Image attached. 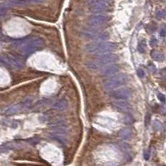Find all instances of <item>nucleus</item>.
<instances>
[{"instance_id": "1", "label": "nucleus", "mask_w": 166, "mask_h": 166, "mask_svg": "<svg viewBox=\"0 0 166 166\" xmlns=\"http://www.w3.org/2000/svg\"><path fill=\"white\" fill-rule=\"evenodd\" d=\"M14 48H20V54L22 58H27L34 51H38L44 46V41L40 38H27L15 40L12 42Z\"/></svg>"}, {"instance_id": "2", "label": "nucleus", "mask_w": 166, "mask_h": 166, "mask_svg": "<svg viewBox=\"0 0 166 166\" xmlns=\"http://www.w3.org/2000/svg\"><path fill=\"white\" fill-rule=\"evenodd\" d=\"M117 47V44L110 42H96L94 43L86 45L85 50L91 54H102L105 52H111L115 51Z\"/></svg>"}, {"instance_id": "3", "label": "nucleus", "mask_w": 166, "mask_h": 166, "mask_svg": "<svg viewBox=\"0 0 166 166\" xmlns=\"http://www.w3.org/2000/svg\"><path fill=\"white\" fill-rule=\"evenodd\" d=\"M128 81V76L124 73L115 74L111 76L109 79H107L104 83H103V87L105 90L107 91H112L120 87H122L125 85Z\"/></svg>"}, {"instance_id": "4", "label": "nucleus", "mask_w": 166, "mask_h": 166, "mask_svg": "<svg viewBox=\"0 0 166 166\" xmlns=\"http://www.w3.org/2000/svg\"><path fill=\"white\" fill-rule=\"evenodd\" d=\"M0 60L2 61L3 65L12 67L15 70H21L24 67V62L13 55L0 56Z\"/></svg>"}, {"instance_id": "5", "label": "nucleus", "mask_w": 166, "mask_h": 166, "mask_svg": "<svg viewBox=\"0 0 166 166\" xmlns=\"http://www.w3.org/2000/svg\"><path fill=\"white\" fill-rule=\"evenodd\" d=\"M132 96V91L127 87H121L112 90L111 96L115 99L119 100H128Z\"/></svg>"}, {"instance_id": "6", "label": "nucleus", "mask_w": 166, "mask_h": 166, "mask_svg": "<svg viewBox=\"0 0 166 166\" xmlns=\"http://www.w3.org/2000/svg\"><path fill=\"white\" fill-rule=\"evenodd\" d=\"M87 4L92 13H103L107 9L106 4L103 0H87Z\"/></svg>"}, {"instance_id": "7", "label": "nucleus", "mask_w": 166, "mask_h": 166, "mask_svg": "<svg viewBox=\"0 0 166 166\" xmlns=\"http://www.w3.org/2000/svg\"><path fill=\"white\" fill-rule=\"evenodd\" d=\"M117 60V56L116 54L111 52H105L102 54H99L96 61L98 62L102 67L103 65L108 64V63H113Z\"/></svg>"}, {"instance_id": "8", "label": "nucleus", "mask_w": 166, "mask_h": 166, "mask_svg": "<svg viewBox=\"0 0 166 166\" xmlns=\"http://www.w3.org/2000/svg\"><path fill=\"white\" fill-rule=\"evenodd\" d=\"M108 21V18L106 16L102 15V14H93L90 16L89 18V23L92 27H98L102 26L106 23Z\"/></svg>"}, {"instance_id": "9", "label": "nucleus", "mask_w": 166, "mask_h": 166, "mask_svg": "<svg viewBox=\"0 0 166 166\" xmlns=\"http://www.w3.org/2000/svg\"><path fill=\"white\" fill-rule=\"evenodd\" d=\"M119 67L116 64L114 63H108L105 65H103L101 68V74L105 76H113L118 72Z\"/></svg>"}, {"instance_id": "10", "label": "nucleus", "mask_w": 166, "mask_h": 166, "mask_svg": "<svg viewBox=\"0 0 166 166\" xmlns=\"http://www.w3.org/2000/svg\"><path fill=\"white\" fill-rule=\"evenodd\" d=\"M50 137L51 139L55 140V141L60 142L62 145H65L67 143V138H66V134L62 130H53L49 134Z\"/></svg>"}, {"instance_id": "11", "label": "nucleus", "mask_w": 166, "mask_h": 166, "mask_svg": "<svg viewBox=\"0 0 166 166\" xmlns=\"http://www.w3.org/2000/svg\"><path fill=\"white\" fill-rule=\"evenodd\" d=\"M116 101L113 102V105L116 108L117 110H121V111H125V112H128L129 110H130V105L127 101H125V100H119V99H116Z\"/></svg>"}, {"instance_id": "12", "label": "nucleus", "mask_w": 166, "mask_h": 166, "mask_svg": "<svg viewBox=\"0 0 166 166\" xmlns=\"http://www.w3.org/2000/svg\"><path fill=\"white\" fill-rule=\"evenodd\" d=\"M67 106H68V101H67V100L65 99V98L61 99V100H59V101H56L52 105L54 110H60V111L66 110V109L67 108Z\"/></svg>"}, {"instance_id": "13", "label": "nucleus", "mask_w": 166, "mask_h": 166, "mask_svg": "<svg viewBox=\"0 0 166 166\" xmlns=\"http://www.w3.org/2000/svg\"><path fill=\"white\" fill-rule=\"evenodd\" d=\"M31 0H8L7 1V6L12 7V6H23L28 4V2Z\"/></svg>"}, {"instance_id": "14", "label": "nucleus", "mask_w": 166, "mask_h": 166, "mask_svg": "<svg viewBox=\"0 0 166 166\" xmlns=\"http://www.w3.org/2000/svg\"><path fill=\"white\" fill-rule=\"evenodd\" d=\"M22 107H21V104H15V105H13L8 109V110L5 111V114L7 116H12V115H15L18 112V111L21 110Z\"/></svg>"}, {"instance_id": "15", "label": "nucleus", "mask_w": 166, "mask_h": 166, "mask_svg": "<svg viewBox=\"0 0 166 166\" xmlns=\"http://www.w3.org/2000/svg\"><path fill=\"white\" fill-rule=\"evenodd\" d=\"M132 136V131L129 128H125L120 132V138L124 141H129Z\"/></svg>"}, {"instance_id": "16", "label": "nucleus", "mask_w": 166, "mask_h": 166, "mask_svg": "<svg viewBox=\"0 0 166 166\" xmlns=\"http://www.w3.org/2000/svg\"><path fill=\"white\" fill-rule=\"evenodd\" d=\"M151 58H152L154 61L157 62H162L164 60V56L162 52L159 51H151Z\"/></svg>"}, {"instance_id": "17", "label": "nucleus", "mask_w": 166, "mask_h": 166, "mask_svg": "<svg viewBox=\"0 0 166 166\" xmlns=\"http://www.w3.org/2000/svg\"><path fill=\"white\" fill-rule=\"evenodd\" d=\"M86 66L87 67V68H89L91 70H94V71L98 70L99 68L101 67V66L96 61H88L87 63H86Z\"/></svg>"}, {"instance_id": "18", "label": "nucleus", "mask_w": 166, "mask_h": 166, "mask_svg": "<svg viewBox=\"0 0 166 166\" xmlns=\"http://www.w3.org/2000/svg\"><path fill=\"white\" fill-rule=\"evenodd\" d=\"M162 127H163V125H162V124L159 121H157V120L154 121V130H161Z\"/></svg>"}, {"instance_id": "19", "label": "nucleus", "mask_w": 166, "mask_h": 166, "mask_svg": "<svg viewBox=\"0 0 166 166\" xmlns=\"http://www.w3.org/2000/svg\"><path fill=\"white\" fill-rule=\"evenodd\" d=\"M145 47H146V44H145V40H143V41L141 42V43H140V45H139V51L140 52H141V53L145 52Z\"/></svg>"}, {"instance_id": "20", "label": "nucleus", "mask_w": 166, "mask_h": 166, "mask_svg": "<svg viewBox=\"0 0 166 166\" xmlns=\"http://www.w3.org/2000/svg\"><path fill=\"white\" fill-rule=\"evenodd\" d=\"M156 18L158 19H162L164 18L165 14H164V10H158L155 13Z\"/></svg>"}, {"instance_id": "21", "label": "nucleus", "mask_w": 166, "mask_h": 166, "mask_svg": "<svg viewBox=\"0 0 166 166\" xmlns=\"http://www.w3.org/2000/svg\"><path fill=\"white\" fill-rule=\"evenodd\" d=\"M137 74H138V76L141 77V78H143L145 76V71L142 68H139L137 69Z\"/></svg>"}, {"instance_id": "22", "label": "nucleus", "mask_w": 166, "mask_h": 166, "mask_svg": "<svg viewBox=\"0 0 166 166\" xmlns=\"http://www.w3.org/2000/svg\"><path fill=\"white\" fill-rule=\"evenodd\" d=\"M157 97H158V99L160 101H162V102H164V101H165V96L163 95V94L159 93L158 95H157Z\"/></svg>"}, {"instance_id": "23", "label": "nucleus", "mask_w": 166, "mask_h": 166, "mask_svg": "<svg viewBox=\"0 0 166 166\" xmlns=\"http://www.w3.org/2000/svg\"><path fill=\"white\" fill-rule=\"evenodd\" d=\"M150 113H147V115H146V117H145V125H147L150 124Z\"/></svg>"}, {"instance_id": "24", "label": "nucleus", "mask_w": 166, "mask_h": 166, "mask_svg": "<svg viewBox=\"0 0 166 166\" xmlns=\"http://www.w3.org/2000/svg\"><path fill=\"white\" fill-rule=\"evenodd\" d=\"M159 35H160V37H163V38H164V37L165 36V28H164V27L160 28Z\"/></svg>"}, {"instance_id": "25", "label": "nucleus", "mask_w": 166, "mask_h": 166, "mask_svg": "<svg viewBox=\"0 0 166 166\" xmlns=\"http://www.w3.org/2000/svg\"><path fill=\"white\" fill-rule=\"evenodd\" d=\"M156 44H157V40H156V38H153L150 41V46L151 47H154Z\"/></svg>"}, {"instance_id": "26", "label": "nucleus", "mask_w": 166, "mask_h": 166, "mask_svg": "<svg viewBox=\"0 0 166 166\" xmlns=\"http://www.w3.org/2000/svg\"><path fill=\"white\" fill-rule=\"evenodd\" d=\"M103 1H105V2H110V1H112V0H103Z\"/></svg>"}, {"instance_id": "27", "label": "nucleus", "mask_w": 166, "mask_h": 166, "mask_svg": "<svg viewBox=\"0 0 166 166\" xmlns=\"http://www.w3.org/2000/svg\"><path fill=\"white\" fill-rule=\"evenodd\" d=\"M0 65H3V62H2L1 60H0Z\"/></svg>"}, {"instance_id": "28", "label": "nucleus", "mask_w": 166, "mask_h": 166, "mask_svg": "<svg viewBox=\"0 0 166 166\" xmlns=\"http://www.w3.org/2000/svg\"><path fill=\"white\" fill-rule=\"evenodd\" d=\"M1 18H1V17H0V19H1Z\"/></svg>"}]
</instances>
